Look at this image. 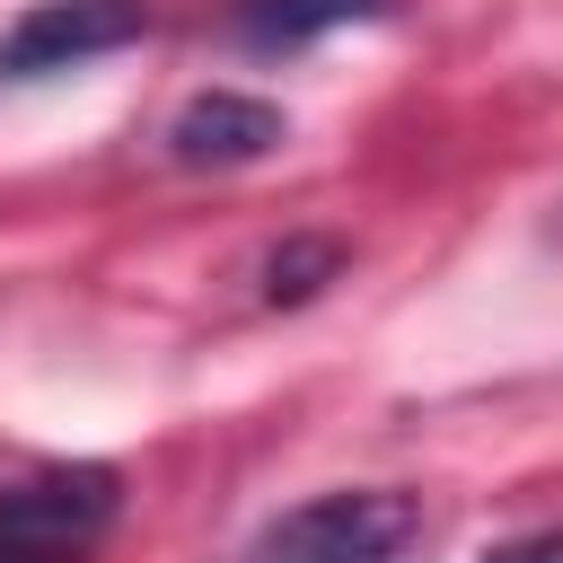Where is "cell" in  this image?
Here are the masks:
<instances>
[{
    "instance_id": "cell-7",
    "label": "cell",
    "mask_w": 563,
    "mask_h": 563,
    "mask_svg": "<svg viewBox=\"0 0 563 563\" xmlns=\"http://www.w3.org/2000/svg\"><path fill=\"white\" fill-rule=\"evenodd\" d=\"M484 563H563V528H528V537H501V545H484Z\"/></svg>"
},
{
    "instance_id": "cell-1",
    "label": "cell",
    "mask_w": 563,
    "mask_h": 563,
    "mask_svg": "<svg viewBox=\"0 0 563 563\" xmlns=\"http://www.w3.org/2000/svg\"><path fill=\"white\" fill-rule=\"evenodd\" d=\"M422 537V501L396 493V484H343V493H317L299 510H282L246 563H396L405 545Z\"/></svg>"
},
{
    "instance_id": "cell-2",
    "label": "cell",
    "mask_w": 563,
    "mask_h": 563,
    "mask_svg": "<svg viewBox=\"0 0 563 563\" xmlns=\"http://www.w3.org/2000/svg\"><path fill=\"white\" fill-rule=\"evenodd\" d=\"M114 510V466H44L26 484H0V563H88Z\"/></svg>"
},
{
    "instance_id": "cell-3",
    "label": "cell",
    "mask_w": 563,
    "mask_h": 563,
    "mask_svg": "<svg viewBox=\"0 0 563 563\" xmlns=\"http://www.w3.org/2000/svg\"><path fill=\"white\" fill-rule=\"evenodd\" d=\"M114 44H141V0H35L9 35H0V88L79 70Z\"/></svg>"
},
{
    "instance_id": "cell-4",
    "label": "cell",
    "mask_w": 563,
    "mask_h": 563,
    "mask_svg": "<svg viewBox=\"0 0 563 563\" xmlns=\"http://www.w3.org/2000/svg\"><path fill=\"white\" fill-rule=\"evenodd\" d=\"M282 132H290V123H282L273 97L202 88V97L176 106V123H167V158H176V167H255V158L282 150Z\"/></svg>"
},
{
    "instance_id": "cell-5",
    "label": "cell",
    "mask_w": 563,
    "mask_h": 563,
    "mask_svg": "<svg viewBox=\"0 0 563 563\" xmlns=\"http://www.w3.org/2000/svg\"><path fill=\"white\" fill-rule=\"evenodd\" d=\"M369 18H396V0H229V26L246 53H299L334 26H369Z\"/></svg>"
},
{
    "instance_id": "cell-6",
    "label": "cell",
    "mask_w": 563,
    "mask_h": 563,
    "mask_svg": "<svg viewBox=\"0 0 563 563\" xmlns=\"http://www.w3.org/2000/svg\"><path fill=\"white\" fill-rule=\"evenodd\" d=\"M334 273H343V246H334V238H290V246L264 264V299H273V308H299V299H317Z\"/></svg>"
}]
</instances>
